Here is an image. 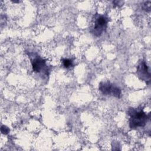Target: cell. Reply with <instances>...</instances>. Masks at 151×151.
<instances>
[{
  "label": "cell",
  "mask_w": 151,
  "mask_h": 151,
  "mask_svg": "<svg viewBox=\"0 0 151 151\" xmlns=\"http://www.w3.org/2000/svg\"><path fill=\"white\" fill-rule=\"evenodd\" d=\"M107 24V19L106 17L99 15L94 19L93 33L96 36H100L106 29Z\"/></svg>",
  "instance_id": "3"
},
{
  "label": "cell",
  "mask_w": 151,
  "mask_h": 151,
  "mask_svg": "<svg viewBox=\"0 0 151 151\" xmlns=\"http://www.w3.org/2000/svg\"><path fill=\"white\" fill-rule=\"evenodd\" d=\"M63 65L65 68H70L73 65V61L68 58H65L63 60Z\"/></svg>",
  "instance_id": "6"
},
{
  "label": "cell",
  "mask_w": 151,
  "mask_h": 151,
  "mask_svg": "<svg viewBox=\"0 0 151 151\" xmlns=\"http://www.w3.org/2000/svg\"><path fill=\"white\" fill-rule=\"evenodd\" d=\"M138 74L140 76L142 77V79L145 78V80H147L146 76H147L149 78H150V73L149 71L147 66L145 64V62H142L138 67L137 69Z\"/></svg>",
  "instance_id": "5"
},
{
  "label": "cell",
  "mask_w": 151,
  "mask_h": 151,
  "mask_svg": "<svg viewBox=\"0 0 151 151\" xmlns=\"http://www.w3.org/2000/svg\"><path fill=\"white\" fill-rule=\"evenodd\" d=\"M9 131V129L7 127H6L5 126H2V127H1V132H2V133H3V134H7V133H8Z\"/></svg>",
  "instance_id": "7"
},
{
  "label": "cell",
  "mask_w": 151,
  "mask_h": 151,
  "mask_svg": "<svg viewBox=\"0 0 151 151\" xmlns=\"http://www.w3.org/2000/svg\"><path fill=\"white\" fill-rule=\"evenodd\" d=\"M32 69L37 73L47 72V67L45 64V61L40 57H37L31 60Z\"/></svg>",
  "instance_id": "4"
},
{
  "label": "cell",
  "mask_w": 151,
  "mask_h": 151,
  "mask_svg": "<svg viewBox=\"0 0 151 151\" xmlns=\"http://www.w3.org/2000/svg\"><path fill=\"white\" fill-rule=\"evenodd\" d=\"M130 118V127L132 129H136L139 127H143L145 125L147 115L142 110L131 109L129 111Z\"/></svg>",
  "instance_id": "1"
},
{
  "label": "cell",
  "mask_w": 151,
  "mask_h": 151,
  "mask_svg": "<svg viewBox=\"0 0 151 151\" xmlns=\"http://www.w3.org/2000/svg\"><path fill=\"white\" fill-rule=\"evenodd\" d=\"M100 90L106 95H112L119 97L121 94L120 89L110 82H101L99 85Z\"/></svg>",
  "instance_id": "2"
}]
</instances>
